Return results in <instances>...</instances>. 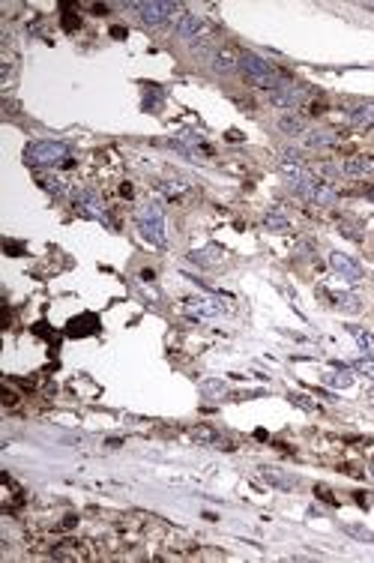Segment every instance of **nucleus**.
I'll list each match as a JSON object with an SVG mask.
<instances>
[{
  "mask_svg": "<svg viewBox=\"0 0 374 563\" xmlns=\"http://www.w3.org/2000/svg\"><path fill=\"white\" fill-rule=\"evenodd\" d=\"M135 225H138V234L153 246L165 249L168 237H165V210L162 204H144L138 213H135Z\"/></svg>",
  "mask_w": 374,
  "mask_h": 563,
  "instance_id": "nucleus-2",
  "label": "nucleus"
},
{
  "mask_svg": "<svg viewBox=\"0 0 374 563\" xmlns=\"http://www.w3.org/2000/svg\"><path fill=\"white\" fill-rule=\"evenodd\" d=\"M279 129L285 132V135H303L306 132V123L299 120V117H279Z\"/></svg>",
  "mask_w": 374,
  "mask_h": 563,
  "instance_id": "nucleus-18",
  "label": "nucleus"
},
{
  "mask_svg": "<svg viewBox=\"0 0 374 563\" xmlns=\"http://www.w3.org/2000/svg\"><path fill=\"white\" fill-rule=\"evenodd\" d=\"M162 192L165 195H180V192H186V183L183 180H165V183H162Z\"/></svg>",
  "mask_w": 374,
  "mask_h": 563,
  "instance_id": "nucleus-24",
  "label": "nucleus"
},
{
  "mask_svg": "<svg viewBox=\"0 0 374 563\" xmlns=\"http://www.w3.org/2000/svg\"><path fill=\"white\" fill-rule=\"evenodd\" d=\"M263 225H267L270 231H288V225H290V222H288V216L281 213L279 207H272V210H270L267 216H263Z\"/></svg>",
  "mask_w": 374,
  "mask_h": 563,
  "instance_id": "nucleus-17",
  "label": "nucleus"
},
{
  "mask_svg": "<svg viewBox=\"0 0 374 563\" xmlns=\"http://www.w3.org/2000/svg\"><path fill=\"white\" fill-rule=\"evenodd\" d=\"M350 335H353V339H357V342H359V348H362V351H366V353H371V357H374V339H371L368 333H362L359 326H350Z\"/></svg>",
  "mask_w": 374,
  "mask_h": 563,
  "instance_id": "nucleus-21",
  "label": "nucleus"
},
{
  "mask_svg": "<svg viewBox=\"0 0 374 563\" xmlns=\"http://www.w3.org/2000/svg\"><path fill=\"white\" fill-rule=\"evenodd\" d=\"M189 434H191V441H198V443H213V447L216 443H222V447H227V443L222 441V434H216L213 429H207V425H198V429H191Z\"/></svg>",
  "mask_w": 374,
  "mask_h": 563,
  "instance_id": "nucleus-16",
  "label": "nucleus"
},
{
  "mask_svg": "<svg viewBox=\"0 0 374 563\" xmlns=\"http://www.w3.org/2000/svg\"><path fill=\"white\" fill-rule=\"evenodd\" d=\"M357 371H359V375H366V378H371V380H374V357H368V360H359V362H357Z\"/></svg>",
  "mask_w": 374,
  "mask_h": 563,
  "instance_id": "nucleus-25",
  "label": "nucleus"
},
{
  "mask_svg": "<svg viewBox=\"0 0 374 563\" xmlns=\"http://www.w3.org/2000/svg\"><path fill=\"white\" fill-rule=\"evenodd\" d=\"M225 384H222V380H204V384H200V393H204V396H213V398H222L225 396Z\"/></svg>",
  "mask_w": 374,
  "mask_h": 563,
  "instance_id": "nucleus-22",
  "label": "nucleus"
},
{
  "mask_svg": "<svg viewBox=\"0 0 374 563\" xmlns=\"http://www.w3.org/2000/svg\"><path fill=\"white\" fill-rule=\"evenodd\" d=\"M348 120L353 126H374V102H362L348 111Z\"/></svg>",
  "mask_w": 374,
  "mask_h": 563,
  "instance_id": "nucleus-15",
  "label": "nucleus"
},
{
  "mask_svg": "<svg viewBox=\"0 0 374 563\" xmlns=\"http://www.w3.org/2000/svg\"><path fill=\"white\" fill-rule=\"evenodd\" d=\"M72 204H75V210L81 216H90V219H105V201L99 198L93 189H78V192H72Z\"/></svg>",
  "mask_w": 374,
  "mask_h": 563,
  "instance_id": "nucleus-5",
  "label": "nucleus"
},
{
  "mask_svg": "<svg viewBox=\"0 0 374 563\" xmlns=\"http://www.w3.org/2000/svg\"><path fill=\"white\" fill-rule=\"evenodd\" d=\"M186 306H189V312L198 315V317H216V315H222V303H218V299L195 297V299H189Z\"/></svg>",
  "mask_w": 374,
  "mask_h": 563,
  "instance_id": "nucleus-11",
  "label": "nucleus"
},
{
  "mask_svg": "<svg viewBox=\"0 0 374 563\" xmlns=\"http://www.w3.org/2000/svg\"><path fill=\"white\" fill-rule=\"evenodd\" d=\"M326 384H330V387H350L353 384V375H350V371L348 369H342V371H330V375H326Z\"/></svg>",
  "mask_w": 374,
  "mask_h": 563,
  "instance_id": "nucleus-20",
  "label": "nucleus"
},
{
  "mask_svg": "<svg viewBox=\"0 0 374 563\" xmlns=\"http://www.w3.org/2000/svg\"><path fill=\"white\" fill-rule=\"evenodd\" d=\"M261 477L267 479L270 486L281 488V492H294V488H297V479H294V477H285V474H281V470H276V468H263Z\"/></svg>",
  "mask_w": 374,
  "mask_h": 563,
  "instance_id": "nucleus-14",
  "label": "nucleus"
},
{
  "mask_svg": "<svg viewBox=\"0 0 374 563\" xmlns=\"http://www.w3.org/2000/svg\"><path fill=\"white\" fill-rule=\"evenodd\" d=\"M240 72L252 81L254 87L267 90V93H272L276 87L285 84V78H281L279 72H276V66H272V63H267L263 57H258V54H252V51H243V54H240Z\"/></svg>",
  "mask_w": 374,
  "mask_h": 563,
  "instance_id": "nucleus-1",
  "label": "nucleus"
},
{
  "mask_svg": "<svg viewBox=\"0 0 374 563\" xmlns=\"http://www.w3.org/2000/svg\"><path fill=\"white\" fill-rule=\"evenodd\" d=\"M333 306L342 308V312H359V308H362L359 299L350 297V294H333Z\"/></svg>",
  "mask_w": 374,
  "mask_h": 563,
  "instance_id": "nucleus-19",
  "label": "nucleus"
},
{
  "mask_svg": "<svg viewBox=\"0 0 374 563\" xmlns=\"http://www.w3.org/2000/svg\"><path fill=\"white\" fill-rule=\"evenodd\" d=\"M348 533H353V537H359V539H374V533L362 530V528H348Z\"/></svg>",
  "mask_w": 374,
  "mask_h": 563,
  "instance_id": "nucleus-27",
  "label": "nucleus"
},
{
  "mask_svg": "<svg viewBox=\"0 0 374 563\" xmlns=\"http://www.w3.org/2000/svg\"><path fill=\"white\" fill-rule=\"evenodd\" d=\"M42 186L48 189V192H54V195H66V183H63L60 177H54V174H45V177H42Z\"/></svg>",
  "mask_w": 374,
  "mask_h": 563,
  "instance_id": "nucleus-23",
  "label": "nucleus"
},
{
  "mask_svg": "<svg viewBox=\"0 0 374 563\" xmlns=\"http://www.w3.org/2000/svg\"><path fill=\"white\" fill-rule=\"evenodd\" d=\"M342 174H348V177H368V174H374V159H368V156H353V159L344 162Z\"/></svg>",
  "mask_w": 374,
  "mask_h": 563,
  "instance_id": "nucleus-13",
  "label": "nucleus"
},
{
  "mask_svg": "<svg viewBox=\"0 0 374 563\" xmlns=\"http://www.w3.org/2000/svg\"><path fill=\"white\" fill-rule=\"evenodd\" d=\"M189 261L191 264H198V267H218L222 264V249H216V246H207V249H198V252H189Z\"/></svg>",
  "mask_w": 374,
  "mask_h": 563,
  "instance_id": "nucleus-12",
  "label": "nucleus"
},
{
  "mask_svg": "<svg viewBox=\"0 0 374 563\" xmlns=\"http://www.w3.org/2000/svg\"><path fill=\"white\" fill-rule=\"evenodd\" d=\"M24 159L36 168H57V165H72L69 162V144L63 141H33L24 150Z\"/></svg>",
  "mask_w": 374,
  "mask_h": 563,
  "instance_id": "nucleus-3",
  "label": "nucleus"
},
{
  "mask_svg": "<svg viewBox=\"0 0 374 563\" xmlns=\"http://www.w3.org/2000/svg\"><path fill=\"white\" fill-rule=\"evenodd\" d=\"M339 144V135L333 129H306L303 132V147L308 150H324V147H335Z\"/></svg>",
  "mask_w": 374,
  "mask_h": 563,
  "instance_id": "nucleus-9",
  "label": "nucleus"
},
{
  "mask_svg": "<svg viewBox=\"0 0 374 563\" xmlns=\"http://www.w3.org/2000/svg\"><path fill=\"white\" fill-rule=\"evenodd\" d=\"M209 63H213V69L218 72V75H227V72L240 69V54H236L234 48H218Z\"/></svg>",
  "mask_w": 374,
  "mask_h": 563,
  "instance_id": "nucleus-10",
  "label": "nucleus"
},
{
  "mask_svg": "<svg viewBox=\"0 0 374 563\" xmlns=\"http://www.w3.org/2000/svg\"><path fill=\"white\" fill-rule=\"evenodd\" d=\"M290 402H297L299 407H303V411H315V402H312V398H306V396H290Z\"/></svg>",
  "mask_w": 374,
  "mask_h": 563,
  "instance_id": "nucleus-26",
  "label": "nucleus"
},
{
  "mask_svg": "<svg viewBox=\"0 0 374 563\" xmlns=\"http://www.w3.org/2000/svg\"><path fill=\"white\" fill-rule=\"evenodd\" d=\"M174 33L180 39L198 42V39H204V33H207V21L195 12H183V15H177V21H174Z\"/></svg>",
  "mask_w": 374,
  "mask_h": 563,
  "instance_id": "nucleus-6",
  "label": "nucleus"
},
{
  "mask_svg": "<svg viewBox=\"0 0 374 563\" xmlns=\"http://www.w3.org/2000/svg\"><path fill=\"white\" fill-rule=\"evenodd\" d=\"M132 9H138V15H141V21L144 24H150V27H156V24H165L168 18H174L177 15V3H168V0H147V3H129Z\"/></svg>",
  "mask_w": 374,
  "mask_h": 563,
  "instance_id": "nucleus-4",
  "label": "nucleus"
},
{
  "mask_svg": "<svg viewBox=\"0 0 374 563\" xmlns=\"http://www.w3.org/2000/svg\"><path fill=\"white\" fill-rule=\"evenodd\" d=\"M330 267H333L342 279H348V282H359V279H362L359 261L350 258V255H344V252H333V255H330Z\"/></svg>",
  "mask_w": 374,
  "mask_h": 563,
  "instance_id": "nucleus-7",
  "label": "nucleus"
},
{
  "mask_svg": "<svg viewBox=\"0 0 374 563\" xmlns=\"http://www.w3.org/2000/svg\"><path fill=\"white\" fill-rule=\"evenodd\" d=\"M303 99H306V90L297 87V84H288V81L270 93V102L279 105V108H297Z\"/></svg>",
  "mask_w": 374,
  "mask_h": 563,
  "instance_id": "nucleus-8",
  "label": "nucleus"
}]
</instances>
